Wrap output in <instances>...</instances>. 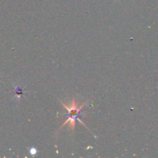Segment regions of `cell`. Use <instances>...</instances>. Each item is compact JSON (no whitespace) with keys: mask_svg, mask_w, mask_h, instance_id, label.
I'll return each instance as SVG.
<instances>
[{"mask_svg":"<svg viewBox=\"0 0 158 158\" xmlns=\"http://www.w3.org/2000/svg\"><path fill=\"white\" fill-rule=\"evenodd\" d=\"M62 104L64 106L65 109L68 111V119L64 122L62 126L60 128H62L63 126H65L67 123H69L70 124V127L73 130H74L75 126H76V120H79L78 117L79 115V111L83 107V106L85 105V103L81 105L80 106H78L77 104H76V101L75 100H72L71 103H70V106H68L65 104L64 103H62Z\"/></svg>","mask_w":158,"mask_h":158,"instance_id":"1","label":"cell"}]
</instances>
